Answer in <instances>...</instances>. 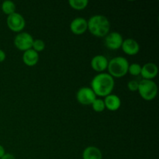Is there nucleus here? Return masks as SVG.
Returning a JSON list of instances; mask_svg holds the SVG:
<instances>
[{
  "mask_svg": "<svg viewBox=\"0 0 159 159\" xmlns=\"http://www.w3.org/2000/svg\"><path fill=\"white\" fill-rule=\"evenodd\" d=\"M114 79L108 73H99L96 75L91 82V89L96 96L106 97L111 94L114 88Z\"/></svg>",
  "mask_w": 159,
  "mask_h": 159,
  "instance_id": "nucleus-1",
  "label": "nucleus"
},
{
  "mask_svg": "<svg viewBox=\"0 0 159 159\" xmlns=\"http://www.w3.org/2000/svg\"><path fill=\"white\" fill-rule=\"evenodd\" d=\"M87 23L88 30L95 37H103L110 33V23L105 16H93L90 17Z\"/></svg>",
  "mask_w": 159,
  "mask_h": 159,
  "instance_id": "nucleus-2",
  "label": "nucleus"
},
{
  "mask_svg": "<svg viewBox=\"0 0 159 159\" xmlns=\"http://www.w3.org/2000/svg\"><path fill=\"white\" fill-rule=\"evenodd\" d=\"M129 61L124 57H116L109 61L107 69L113 78H121L128 72Z\"/></svg>",
  "mask_w": 159,
  "mask_h": 159,
  "instance_id": "nucleus-3",
  "label": "nucleus"
},
{
  "mask_svg": "<svg viewBox=\"0 0 159 159\" xmlns=\"http://www.w3.org/2000/svg\"><path fill=\"white\" fill-rule=\"evenodd\" d=\"M138 91L144 100L152 101L158 94V86L153 80L142 79L139 82Z\"/></svg>",
  "mask_w": 159,
  "mask_h": 159,
  "instance_id": "nucleus-4",
  "label": "nucleus"
},
{
  "mask_svg": "<svg viewBox=\"0 0 159 159\" xmlns=\"http://www.w3.org/2000/svg\"><path fill=\"white\" fill-rule=\"evenodd\" d=\"M34 38L30 34L26 32L19 33L14 39V45L18 50L26 51L32 48Z\"/></svg>",
  "mask_w": 159,
  "mask_h": 159,
  "instance_id": "nucleus-5",
  "label": "nucleus"
},
{
  "mask_svg": "<svg viewBox=\"0 0 159 159\" xmlns=\"http://www.w3.org/2000/svg\"><path fill=\"white\" fill-rule=\"evenodd\" d=\"M6 23H7L8 27L11 30L18 33L23 30L26 25L24 17L18 12H14V13L8 16Z\"/></svg>",
  "mask_w": 159,
  "mask_h": 159,
  "instance_id": "nucleus-6",
  "label": "nucleus"
},
{
  "mask_svg": "<svg viewBox=\"0 0 159 159\" xmlns=\"http://www.w3.org/2000/svg\"><path fill=\"white\" fill-rule=\"evenodd\" d=\"M76 99L79 103L85 106H89L93 104L96 96L94 92L89 87H82L76 93Z\"/></svg>",
  "mask_w": 159,
  "mask_h": 159,
  "instance_id": "nucleus-7",
  "label": "nucleus"
},
{
  "mask_svg": "<svg viewBox=\"0 0 159 159\" xmlns=\"http://www.w3.org/2000/svg\"><path fill=\"white\" fill-rule=\"evenodd\" d=\"M123 39L122 35L118 32L109 33L105 37V44L107 48L110 50H118L122 46Z\"/></svg>",
  "mask_w": 159,
  "mask_h": 159,
  "instance_id": "nucleus-8",
  "label": "nucleus"
},
{
  "mask_svg": "<svg viewBox=\"0 0 159 159\" xmlns=\"http://www.w3.org/2000/svg\"><path fill=\"white\" fill-rule=\"evenodd\" d=\"M70 30L75 35L83 34L88 30L87 20L83 17H76L70 24Z\"/></svg>",
  "mask_w": 159,
  "mask_h": 159,
  "instance_id": "nucleus-9",
  "label": "nucleus"
},
{
  "mask_svg": "<svg viewBox=\"0 0 159 159\" xmlns=\"http://www.w3.org/2000/svg\"><path fill=\"white\" fill-rule=\"evenodd\" d=\"M109 61L107 57L102 54H98L94 56L91 61V66L94 71L102 73L107 69Z\"/></svg>",
  "mask_w": 159,
  "mask_h": 159,
  "instance_id": "nucleus-10",
  "label": "nucleus"
},
{
  "mask_svg": "<svg viewBox=\"0 0 159 159\" xmlns=\"http://www.w3.org/2000/svg\"><path fill=\"white\" fill-rule=\"evenodd\" d=\"M158 72V68L155 64L148 62L141 67V75L144 79L152 80L157 76Z\"/></svg>",
  "mask_w": 159,
  "mask_h": 159,
  "instance_id": "nucleus-11",
  "label": "nucleus"
},
{
  "mask_svg": "<svg viewBox=\"0 0 159 159\" xmlns=\"http://www.w3.org/2000/svg\"><path fill=\"white\" fill-rule=\"evenodd\" d=\"M122 50L128 55H135L140 51V45L138 42L132 38L126 39L123 41Z\"/></svg>",
  "mask_w": 159,
  "mask_h": 159,
  "instance_id": "nucleus-12",
  "label": "nucleus"
},
{
  "mask_svg": "<svg viewBox=\"0 0 159 159\" xmlns=\"http://www.w3.org/2000/svg\"><path fill=\"white\" fill-rule=\"evenodd\" d=\"M105 107L110 111H116L119 110L121 106V100L119 96L114 94H110L106 96L104 99Z\"/></svg>",
  "mask_w": 159,
  "mask_h": 159,
  "instance_id": "nucleus-13",
  "label": "nucleus"
},
{
  "mask_svg": "<svg viewBox=\"0 0 159 159\" xmlns=\"http://www.w3.org/2000/svg\"><path fill=\"white\" fill-rule=\"evenodd\" d=\"M39 61V54L34 50L31 49L24 51L23 55V61L26 65L29 67L34 66Z\"/></svg>",
  "mask_w": 159,
  "mask_h": 159,
  "instance_id": "nucleus-14",
  "label": "nucleus"
},
{
  "mask_svg": "<svg viewBox=\"0 0 159 159\" xmlns=\"http://www.w3.org/2000/svg\"><path fill=\"white\" fill-rule=\"evenodd\" d=\"M82 159H102V154L98 148L89 146L82 152Z\"/></svg>",
  "mask_w": 159,
  "mask_h": 159,
  "instance_id": "nucleus-15",
  "label": "nucleus"
},
{
  "mask_svg": "<svg viewBox=\"0 0 159 159\" xmlns=\"http://www.w3.org/2000/svg\"><path fill=\"white\" fill-rule=\"evenodd\" d=\"M1 7L2 12L7 16H9L16 12V9L15 3L12 1H10V0H6V1L3 2L2 3Z\"/></svg>",
  "mask_w": 159,
  "mask_h": 159,
  "instance_id": "nucleus-16",
  "label": "nucleus"
},
{
  "mask_svg": "<svg viewBox=\"0 0 159 159\" xmlns=\"http://www.w3.org/2000/svg\"><path fill=\"white\" fill-rule=\"evenodd\" d=\"M69 6L75 10H82L87 7L89 4L88 0H69Z\"/></svg>",
  "mask_w": 159,
  "mask_h": 159,
  "instance_id": "nucleus-17",
  "label": "nucleus"
},
{
  "mask_svg": "<svg viewBox=\"0 0 159 159\" xmlns=\"http://www.w3.org/2000/svg\"><path fill=\"white\" fill-rule=\"evenodd\" d=\"M92 107H93V110L97 112V113H101V112H102L106 109L104 101L101 99H97V98L93 102Z\"/></svg>",
  "mask_w": 159,
  "mask_h": 159,
  "instance_id": "nucleus-18",
  "label": "nucleus"
},
{
  "mask_svg": "<svg viewBox=\"0 0 159 159\" xmlns=\"http://www.w3.org/2000/svg\"><path fill=\"white\" fill-rule=\"evenodd\" d=\"M141 65L138 63H133L131 65H129L128 68V72L130 73L131 75L138 76L141 75Z\"/></svg>",
  "mask_w": 159,
  "mask_h": 159,
  "instance_id": "nucleus-19",
  "label": "nucleus"
},
{
  "mask_svg": "<svg viewBox=\"0 0 159 159\" xmlns=\"http://www.w3.org/2000/svg\"><path fill=\"white\" fill-rule=\"evenodd\" d=\"M45 48V43L43 40H40V39H37V40H34L33 42L32 45V49L34 50L36 52H40V51H43Z\"/></svg>",
  "mask_w": 159,
  "mask_h": 159,
  "instance_id": "nucleus-20",
  "label": "nucleus"
},
{
  "mask_svg": "<svg viewBox=\"0 0 159 159\" xmlns=\"http://www.w3.org/2000/svg\"><path fill=\"white\" fill-rule=\"evenodd\" d=\"M138 85H139V82H137L136 80H130V82L127 83V87H128L129 89L132 92L138 91Z\"/></svg>",
  "mask_w": 159,
  "mask_h": 159,
  "instance_id": "nucleus-21",
  "label": "nucleus"
},
{
  "mask_svg": "<svg viewBox=\"0 0 159 159\" xmlns=\"http://www.w3.org/2000/svg\"><path fill=\"white\" fill-rule=\"evenodd\" d=\"M6 53L4 52V51H2V49H0V63L1 62H3L5 60H6Z\"/></svg>",
  "mask_w": 159,
  "mask_h": 159,
  "instance_id": "nucleus-22",
  "label": "nucleus"
},
{
  "mask_svg": "<svg viewBox=\"0 0 159 159\" xmlns=\"http://www.w3.org/2000/svg\"><path fill=\"white\" fill-rule=\"evenodd\" d=\"M0 159H16V158L13 156V155H11V154L6 153L4 155H3L2 158H1Z\"/></svg>",
  "mask_w": 159,
  "mask_h": 159,
  "instance_id": "nucleus-23",
  "label": "nucleus"
},
{
  "mask_svg": "<svg viewBox=\"0 0 159 159\" xmlns=\"http://www.w3.org/2000/svg\"><path fill=\"white\" fill-rule=\"evenodd\" d=\"M6 154V152H5V148L2 145L0 144V158H2L3 155Z\"/></svg>",
  "mask_w": 159,
  "mask_h": 159,
  "instance_id": "nucleus-24",
  "label": "nucleus"
}]
</instances>
